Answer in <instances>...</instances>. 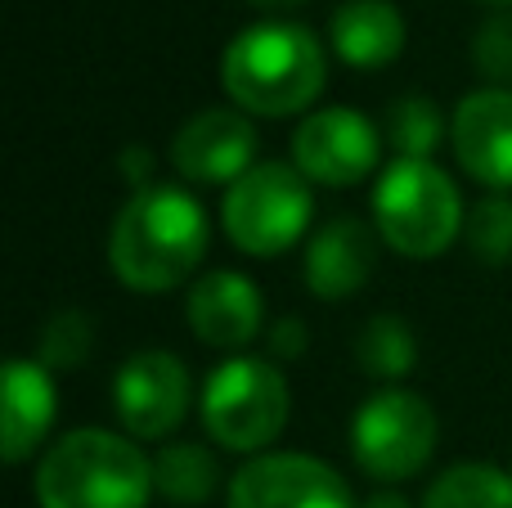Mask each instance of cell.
<instances>
[{"mask_svg":"<svg viewBox=\"0 0 512 508\" xmlns=\"http://www.w3.org/2000/svg\"><path fill=\"white\" fill-rule=\"evenodd\" d=\"M171 167L194 185L230 189L256 167V126L239 108H203L171 140Z\"/></svg>","mask_w":512,"mask_h":508,"instance_id":"cell-11","label":"cell"},{"mask_svg":"<svg viewBox=\"0 0 512 508\" xmlns=\"http://www.w3.org/2000/svg\"><path fill=\"white\" fill-rule=\"evenodd\" d=\"M328 81L324 45L310 27L270 18L252 23L225 45L221 86L248 117L306 113Z\"/></svg>","mask_w":512,"mask_h":508,"instance_id":"cell-2","label":"cell"},{"mask_svg":"<svg viewBox=\"0 0 512 508\" xmlns=\"http://www.w3.org/2000/svg\"><path fill=\"white\" fill-rule=\"evenodd\" d=\"M414 360H418V342L400 315H373L364 324V333L355 338V365H360V374L378 378V383L405 378L414 369Z\"/></svg>","mask_w":512,"mask_h":508,"instance_id":"cell-19","label":"cell"},{"mask_svg":"<svg viewBox=\"0 0 512 508\" xmlns=\"http://www.w3.org/2000/svg\"><path fill=\"white\" fill-rule=\"evenodd\" d=\"M288 414V378L279 374L274 360L230 356L203 383V428L216 446L234 455H256L274 446L279 432L288 428Z\"/></svg>","mask_w":512,"mask_h":508,"instance_id":"cell-5","label":"cell"},{"mask_svg":"<svg viewBox=\"0 0 512 508\" xmlns=\"http://www.w3.org/2000/svg\"><path fill=\"white\" fill-rule=\"evenodd\" d=\"M423 508H512V477L495 464H454L427 486Z\"/></svg>","mask_w":512,"mask_h":508,"instance_id":"cell-18","label":"cell"},{"mask_svg":"<svg viewBox=\"0 0 512 508\" xmlns=\"http://www.w3.org/2000/svg\"><path fill=\"white\" fill-rule=\"evenodd\" d=\"M248 5H256V9H270V14H279V9H297V5H306V0H248Z\"/></svg>","mask_w":512,"mask_h":508,"instance_id":"cell-27","label":"cell"},{"mask_svg":"<svg viewBox=\"0 0 512 508\" xmlns=\"http://www.w3.org/2000/svg\"><path fill=\"white\" fill-rule=\"evenodd\" d=\"M472 63L486 81L508 86L512 81V14H495L472 36Z\"/></svg>","mask_w":512,"mask_h":508,"instance_id":"cell-23","label":"cell"},{"mask_svg":"<svg viewBox=\"0 0 512 508\" xmlns=\"http://www.w3.org/2000/svg\"><path fill=\"white\" fill-rule=\"evenodd\" d=\"M454 162L486 189H512V90L486 86L459 99L450 117Z\"/></svg>","mask_w":512,"mask_h":508,"instance_id":"cell-12","label":"cell"},{"mask_svg":"<svg viewBox=\"0 0 512 508\" xmlns=\"http://www.w3.org/2000/svg\"><path fill=\"white\" fill-rule=\"evenodd\" d=\"M230 508H360L324 459L301 450L252 455L230 482Z\"/></svg>","mask_w":512,"mask_h":508,"instance_id":"cell-9","label":"cell"},{"mask_svg":"<svg viewBox=\"0 0 512 508\" xmlns=\"http://www.w3.org/2000/svg\"><path fill=\"white\" fill-rule=\"evenodd\" d=\"M373 225L382 243L409 261H432L463 234V194L432 158H396L373 189Z\"/></svg>","mask_w":512,"mask_h":508,"instance_id":"cell-4","label":"cell"},{"mask_svg":"<svg viewBox=\"0 0 512 508\" xmlns=\"http://www.w3.org/2000/svg\"><path fill=\"white\" fill-rule=\"evenodd\" d=\"M328 41L351 68H387L405 50V14L391 0H346L328 23Z\"/></svg>","mask_w":512,"mask_h":508,"instance_id":"cell-16","label":"cell"},{"mask_svg":"<svg viewBox=\"0 0 512 508\" xmlns=\"http://www.w3.org/2000/svg\"><path fill=\"white\" fill-rule=\"evenodd\" d=\"M54 378L41 360L14 356L5 365V423H0V450L9 464H23L36 446L45 441L54 423Z\"/></svg>","mask_w":512,"mask_h":508,"instance_id":"cell-15","label":"cell"},{"mask_svg":"<svg viewBox=\"0 0 512 508\" xmlns=\"http://www.w3.org/2000/svg\"><path fill=\"white\" fill-rule=\"evenodd\" d=\"M463 234H468V248L477 252V261H486V266L512 261V198L508 194L481 198L468 212Z\"/></svg>","mask_w":512,"mask_h":508,"instance_id":"cell-21","label":"cell"},{"mask_svg":"<svg viewBox=\"0 0 512 508\" xmlns=\"http://www.w3.org/2000/svg\"><path fill=\"white\" fill-rule=\"evenodd\" d=\"M153 459L131 437L77 428L59 437L36 464L41 508H149Z\"/></svg>","mask_w":512,"mask_h":508,"instance_id":"cell-3","label":"cell"},{"mask_svg":"<svg viewBox=\"0 0 512 508\" xmlns=\"http://www.w3.org/2000/svg\"><path fill=\"white\" fill-rule=\"evenodd\" d=\"M436 410L418 392L382 387L351 414V455L373 482H409L436 455Z\"/></svg>","mask_w":512,"mask_h":508,"instance_id":"cell-7","label":"cell"},{"mask_svg":"<svg viewBox=\"0 0 512 508\" xmlns=\"http://www.w3.org/2000/svg\"><path fill=\"white\" fill-rule=\"evenodd\" d=\"M445 135H450V126H445L436 99L405 95L387 108V144L400 158H432Z\"/></svg>","mask_w":512,"mask_h":508,"instance_id":"cell-20","label":"cell"},{"mask_svg":"<svg viewBox=\"0 0 512 508\" xmlns=\"http://www.w3.org/2000/svg\"><path fill=\"white\" fill-rule=\"evenodd\" d=\"M189 369L171 351H135L113 378L117 419L131 437L162 441L189 414Z\"/></svg>","mask_w":512,"mask_h":508,"instance_id":"cell-10","label":"cell"},{"mask_svg":"<svg viewBox=\"0 0 512 508\" xmlns=\"http://www.w3.org/2000/svg\"><path fill=\"white\" fill-rule=\"evenodd\" d=\"M360 508H409V500L400 491H378V495H369Z\"/></svg>","mask_w":512,"mask_h":508,"instance_id":"cell-26","label":"cell"},{"mask_svg":"<svg viewBox=\"0 0 512 508\" xmlns=\"http://www.w3.org/2000/svg\"><path fill=\"white\" fill-rule=\"evenodd\" d=\"M382 135L355 108H315L292 135V167L310 185L351 189L378 167Z\"/></svg>","mask_w":512,"mask_h":508,"instance_id":"cell-8","label":"cell"},{"mask_svg":"<svg viewBox=\"0 0 512 508\" xmlns=\"http://www.w3.org/2000/svg\"><path fill=\"white\" fill-rule=\"evenodd\" d=\"M221 486V464L207 446L176 441L153 459V491L176 508H203Z\"/></svg>","mask_w":512,"mask_h":508,"instance_id":"cell-17","label":"cell"},{"mask_svg":"<svg viewBox=\"0 0 512 508\" xmlns=\"http://www.w3.org/2000/svg\"><path fill=\"white\" fill-rule=\"evenodd\" d=\"M122 167H126V176H131L135 189H149V171H153L149 153H144V149H126L122 153Z\"/></svg>","mask_w":512,"mask_h":508,"instance_id":"cell-25","label":"cell"},{"mask_svg":"<svg viewBox=\"0 0 512 508\" xmlns=\"http://www.w3.org/2000/svg\"><path fill=\"white\" fill-rule=\"evenodd\" d=\"M310 347L306 338V324L297 320V315H288V320H279L270 329V360H301Z\"/></svg>","mask_w":512,"mask_h":508,"instance_id":"cell-24","label":"cell"},{"mask_svg":"<svg viewBox=\"0 0 512 508\" xmlns=\"http://www.w3.org/2000/svg\"><path fill=\"white\" fill-rule=\"evenodd\" d=\"M95 347V329L81 311H59L41 329V365L45 369H81Z\"/></svg>","mask_w":512,"mask_h":508,"instance_id":"cell-22","label":"cell"},{"mask_svg":"<svg viewBox=\"0 0 512 508\" xmlns=\"http://www.w3.org/2000/svg\"><path fill=\"white\" fill-rule=\"evenodd\" d=\"M481 5H499V9H504V5H512V0H481Z\"/></svg>","mask_w":512,"mask_h":508,"instance_id":"cell-28","label":"cell"},{"mask_svg":"<svg viewBox=\"0 0 512 508\" xmlns=\"http://www.w3.org/2000/svg\"><path fill=\"white\" fill-rule=\"evenodd\" d=\"M185 315L203 347L239 351L261 333L265 302H261V288L248 275H239V270H212V275H203L189 288Z\"/></svg>","mask_w":512,"mask_h":508,"instance_id":"cell-14","label":"cell"},{"mask_svg":"<svg viewBox=\"0 0 512 508\" xmlns=\"http://www.w3.org/2000/svg\"><path fill=\"white\" fill-rule=\"evenodd\" d=\"M310 216H315V194L292 162H256L225 189L221 203V225L230 243L261 261L288 252L306 234Z\"/></svg>","mask_w":512,"mask_h":508,"instance_id":"cell-6","label":"cell"},{"mask_svg":"<svg viewBox=\"0 0 512 508\" xmlns=\"http://www.w3.org/2000/svg\"><path fill=\"white\" fill-rule=\"evenodd\" d=\"M378 248V225L360 221V216H337L324 230H315L306 248V288L319 302H346L369 284L373 266H378Z\"/></svg>","mask_w":512,"mask_h":508,"instance_id":"cell-13","label":"cell"},{"mask_svg":"<svg viewBox=\"0 0 512 508\" xmlns=\"http://www.w3.org/2000/svg\"><path fill=\"white\" fill-rule=\"evenodd\" d=\"M212 225L194 194L176 185L135 189L108 230V266L131 293H171L207 257Z\"/></svg>","mask_w":512,"mask_h":508,"instance_id":"cell-1","label":"cell"}]
</instances>
